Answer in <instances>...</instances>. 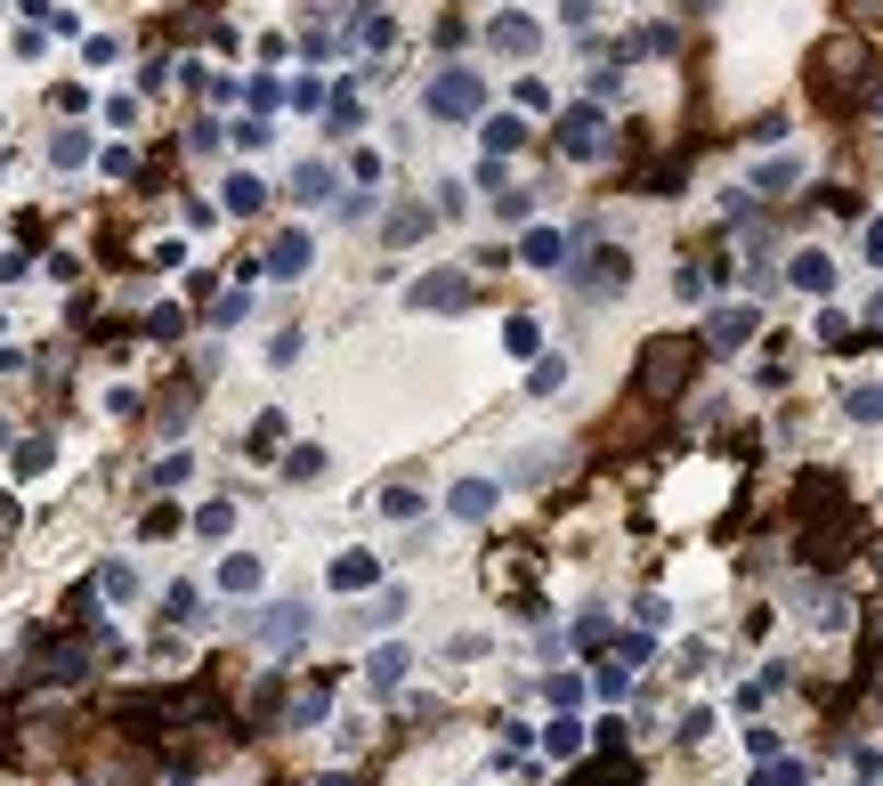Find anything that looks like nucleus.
Here are the masks:
<instances>
[{"instance_id": "f257e3e1", "label": "nucleus", "mask_w": 883, "mask_h": 786, "mask_svg": "<svg viewBox=\"0 0 883 786\" xmlns=\"http://www.w3.org/2000/svg\"><path fill=\"white\" fill-rule=\"evenodd\" d=\"M844 544H851L844 487H835L827 470H811V479H803V551H811V560H844Z\"/></svg>"}, {"instance_id": "f03ea898", "label": "nucleus", "mask_w": 883, "mask_h": 786, "mask_svg": "<svg viewBox=\"0 0 883 786\" xmlns=\"http://www.w3.org/2000/svg\"><path fill=\"white\" fill-rule=\"evenodd\" d=\"M479 106H486L479 73H438V81H429V114H446V122H470Z\"/></svg>"}, {"instance_id": "7ed1b4c3", "label": "nucleus", "mask_w": 883, "mask_h": 786, "mask_svg": "<svg viewBox=\"0 0 883 786\" xmlns=\"http://www.w3.org/2000/svg\"><path fill=\"white\" fill-rule=\"evenodd\" d=\"M656 398H673V389L689 381V341H665V349H649V374H641Z\"/></svg>"}, {"instance_id": "20e7f679", "label": "nucleus", "mask_w": 883, "mask_h": 786, "mask_svg": "<svg viewBox=\"0 0 883 786\" xmlns=\"http://www.w3.org/2000/svg\"><path fill=\"white\" fill-rule=\"evenodd\" d=\"M462 300H470V284L455 276V267H438V276L414 284V308H462Z\"/></svg>"}, {"instance_id": "39448f33", "label": "nucleus", "mask_w": 883, "mask_h": 786, "mask_svg": "<svg viewBox=\"0 0 883 786\" xmlns=\"http://www.w3.org/2000/svg\"><path fill=\"white\" fill-rule=\"evenodd\" d=\"M600 138H608V122H600V114H592V106L560 122V147H567V155H600Z\"/></svg>"}, {"instance_id": "423d86ee", "label": "nucleus", "mask_w": 883, "mask_h": 786, "mask_svg": "<svg viewBox=\"0 0 883 786\" xmlns=\"http://www.w3.org/2000/svg\"><path fill=\"white\" fill-rule=\"evenodd\" d=\"M300 267H308V236H300V227H284V236L268 243V276H300Z\"/></svg>"}, {"instance_id": "0eeeda50", "label": "nucleus", "mask_w": 883, "mask_h": 786, "mask_svg": "<svg viewBox=\"0 0 883 786\" xmlns=\"http://www.w3.org/2000/svg\"><path fill=\"white\" fill-rule=\"evenodd\" d=\"M624 276H632L624 252H592V267H584V284H600V293H624Z\"/></svg>"}, {"instance_id": "6e6552de", "label": "nucleus", "mask_w": 883, "mask_h": 786, "mask_svg": "<svg viewBox=\"0 0 883 786\" xmlns=\"http://www.w3.org/2000/svg\"><path fill=\"white\" fill-rule=\"evenodd\" d=\"M794 284H803V293H827V284H835V267L818 260V252H794Z\"/></svg>"}, {"instance_id": "1a4fd4ad", "label": "nucleus", "mask_w": 883, "mask_h": 786, "mask_svg": "<svg viewBox=\"0 0 883 786\" xmlns=\"http://www.w3.org/2000/svg\"><path fill=\"white\" fill-rule=\"evenodd\" d=\"M746 333H754V308H722V317H713V341L722 349H737Z\"/></svg>"}, {"instance_id": "9d476101", "label": "nucleus", "mask_w": 883, "mask_h": 786, "mask_svg": "<svg viewBox=\"0 0 883 786\" xmlns=\"http://www.w3.org/2000/svg\"><path fill=\"white\" fill-rule=\"evenodd\" d=\"M333 584H341V592L374 584V560H365V551H341V560H333Z\"/></svg>"}, {"instance_id": "9b49d317", "label": "nucleus", "mask_w": 883, "mask_h": 786, "mask_svg": "<svg viewBox=\"0 0 883 786\" xmlns=\"http://www.w3.org/2000/svg\"><path fill=\"white\" fill-rule=\"evenodd\" d=\"M49 162H57V171H81V162H90V138H81V130H57Z\"/></svg>"}, {"instance_id": "f8f14e48", "label": "nucleus", "mask_w": 883, "mask_h": 786, "mask_svg": "<svg viewBox=\"0 0 883 786\" xmlns=\"http://www.w3.org/2000/svg\"><path fill=\"white\" fill-rule=\"evenodd\" d=\"M219 584H228V592H260V560H252V551H236V560L219 568Z\"/></svg>"}, {"instance_id": "ddd939ff", "label": "nucleus", "mask_w": 883, "mask_h": 786, "mask_svg": "<svg viewBox=\"0 0 883 786\" xmlns=\"http://www.w3.org/2000/svg\"><path fill=\"white\" fill-rule=\"evenodd\" d=\"M495 49H511V57L536 49V25H527V16H503V25H495Z\"/></svg>"}, {"instance_id": "4468645a", "label": "nucleus", "mask_w": 883, "mask_h": 786, "mask_svg": "<svg viewBox=\"0 0 883 786\" xmlns=\"http://www.w3.org/2000/svg\"><path fill=\"white\" fill-rule=\"evenodd\" d=\"M187 470H195L187 454H171V463H154V470H147V487H154V494H171V487H187Z\"/></svg>"}, {"instance_id": "2eb2a0df", "label": "nucleus", "mask_w": 883, "mask_h": 786, "mask_svg": "<svg viewBox=\"0 0 883 786\" xmlns=\"http://www.w3.org/2000/svg\"><path fill=\"white\" fill-rule=\"evenodd\" d=\"M486 503H495V487H455V520H486Z\"/></svg>"}, {"instance_id": "dca6fc26", "label": "nucleus", "mask_w": 883, "mask_h": 786, "mask_svg": "<svg viewBox=\"0 0 883 786\" xmlns=\"http://www.w3.org/2000/svg\"><path fill=\"white\" fill-rule=\"evenodd\" d=\"M398 681H405V649H381L374 657V690H398Z\"/></svg>"}, {"instance_id": "f3484780", "label": "nucleus", "mask_w": 883, "mask_h": 786, "mask_svg": "<svg viewBox=\"0 0 883 786\" xmlns=\"http://www.w3.org/2000/svg\"><path fill=\"white\" fill-rule=\"evenodd\" d=\"M543 747H551V754H576V747H584V730H576V721H551Z\"/></svg>"}, {"instance_id": "a211bd4d", "label": "nucleus", "mask_w": 883, "mask_h": 786, "mask_svg": "<svg viewBox=\"0 0 883 786\" xmlns=\"http://www.w3.org/2000/svg\"><path fill=\"white\" fill-rule=\"evenodd\" d=\"M324 187H333V171H324V162H308V171H300V179H293V195H308V203H317V195H324Z\"/></svg>"}, {"instance_id": "6ab92c4d", "label": "nucleus", "mask_w": 883, "mask_h": 786, "mask_svg": "<svg viewBox=\"0 0 883 786\" xmlns=\"http://www.w3.org/2000/svg\"><path fill=\"white\" fill-rule=\"evenodd\" d=\"M228 212H260V179H228Z\"/></svg>"}, {"instance_id": "aec40b11", "label": "nucleus", "mask_w": 883, "mask_h": 786, "mask_svg": "<svg viewBox=\"0 0 883 786\" xmlns=\"http://www.w3.org/2000/svg\"><path fill=\"white\" fill-rule=\"evenodd\" d=\"M16 470H25V479H33V470H49V438H25V446H16Z\"/></svg>"}, {"instance_id": "412c9836", "label": "nucleus", "mask_w": 883, "mask_h": 786, "mask_svg": "<svg viewBox=\"0 0 883 786\" xmlns=\"http://www.w3.org/2000/svg\"><path fill=\"white\" fill-rule=\"evenodd\" d=\"M228 520H236V511H228V503H203V520H195V535H228Z\"/></svg>"}, {"instance_id": "4be33fe9", "label": "nucleus", "mask_w": 883, "mask_h": 786, "mask_svg": "<svg viewBox=\"0 0 883 786\" xmlns=\"http://www.w3.org/2000/svg\"><path fill=\"white\" fill-rule=\"evenodd\" d=\"M851 413L859 422H883V389H851Z\"/></svg>"}, {"instance_id": "5701e85b", "label": "nucleus", "mask_w": 883, "mask_h": 786, "mask_svg": "<svg viewBox=\"0 0 883 786\" xmlns=\"http://www.w3.org/2000/svg\"><path fill=\"white\" fill-rule=\"evenodd\" d=\"M868 260H883V219L868 227Z\"/></svg>"}]
</instances>
